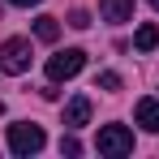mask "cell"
<instances>
[{
    "label": "cell",
    "instance_id": "obj_3",
    "mask_svg": "<svg viewBox=\"0 0 159 159\" xmlns=\"http://www.w3.org/2000/svg\"><path fill=\"white\" fill-rule=\"evenodd\" d=\"M82 65H86V52L82 48H65V52H56L48 60V78L52 82H69V78L82 73Z\"/></svg>",
    "mask_w": 159,
    "mask_h": 159
},
{
    "label": "cell",
    "instance_id": "obj_9",
    "mask_svg": "<svg viewBox=\"0 0 159 159\" xmlns=\"http://www.w3.org/2000/svg\"><path fill=\"white\" fill-rule=\"evenodd\" d=\"M34 34H39L43 43H56V34H60V22L43 13V17H34Z\"/></svg>",
    "mask_w": 159,
    "mask_h": 159
},
{
    "label": "cell",
    "instance_id": "obj_12",
    "mask_svg": "<svg viewBox=\"0 0 159 159\" xmlns=\"http://www.w3.org/2000/svg\"><path fill=\"white\" fill-rule=\"evenodd\" d=\"M99 86L103 90H120V73H99Z\"/></svg>",
    "mask_w": 159,
    "mask_h": 159
},
{
    "label": "cell",
    "instance_id": "obj_2",
    "mask_svg": "<svg viewBox=\"0 0 159 159\" xmlns=\"http://www.w3.org/2000/svg\"><path fill=\"white\" fill-rule=\"evenodd\" d=\"M95 151H99V155L120 159V155H129V151H133V133L125 129V125H103L99 138H95Z\"/></svg>",
    "mask_w": 159,
    "mask_h": 159
},
{
    "label": "cell",
    "instance_id": "obj_6",
    "mask_svg": "<svg viewBox=\"0 0 159 159\" xmlns=\"http://www.w3.org/2000/svg\"><path fill=\"white\" fill-rule=\"evenodd\" d=\"M99 17L103 22H129L133 17V0H99Z\"/></svg>",
    "mask_w": 159,
    "mask_h": 159
},
{
    "label": "cell",
    "instance_id": "obj_5",
    "mask_svg": "<svg viewBox=\"0 0 159 159\" xmlns=\"http://www.w3.org/2000/svg\"><path fill=\"white\" fill-rule=\"evenodd\" d=\"M133 116H138V125L146 133H159V99H138Z\"/></svg>",
    "mask_w": 159,
    "mask_h": 159
},
{
    "label": "cell",
    "instance_id": "obj_7",
    "mask_svg": "<svg viewBox=\"0 0 159 159\" xmlns=\"http://www.w3.org/2000/svg\"><path fill=\"white\" fill-rule=\"evenodd\" d=\"M86 120H90V99H86V95L69 99V107H65V125H69V129H82Z\"/></svg>",
    "mask_w": 159,
    "mask_h": 159
},
{
    "label": "cell",
    "instance_id": "obj_15",
    "mask_svg": "<svg viewBox=\"0 0 159 159\" xmlns=\"http://www.w3.org/2000/svg\"><path fill=\"white\" fill-rule=\"evenodd\" d=\"M0 116H4V103H0Z\"/></svg>",
    "mask_w": 159,
    "mask_h": 159
},
{
    "label": "cell",
    "instance_id": "obj_8",
    "mask_svg": "<svg viewBox=\"0 0 159 159\" xmlns=\"http://www.w3.org/2000/svg\"><path fill=\"white\" fill-rule=\"evenodd\" d=\"M133 48H138V52H155V48H159V26H151V22H146V26H138Z\"/></svg>",
    "mask_w": 159,
    "mask_h": 159
},
{
    "label": "cell",
    "instance_id": "obj_10",
    "mask_svg": "<svg viewBox=\"0 0 159 159\" xmlns=\"http://www.w3.org/2000/svg\"><path fill=\"white\" fill-rule=\"evenodd\" d=\"M69 26L86 30V26H90V13H86V9H73V13H69Z\"/></svg>",
    "mask_w": 159,
    "mask_h": 159
},
{
    "label": "cell",
    "instance_id": "obj_11",
    "mask_svg": "<svg viewBox=\"0 0 159 159\" xmlns=\"http://www.w3.org/2000/svg\"><path fill=\"white\" fill-rule=\"evenodd\" d=\"M60 155H82V142L78 138H60Z\"/></svg>",
    "mask_w": 159,
    "mask_h": 159
},
{
    "label": "cell",
    "instance_id": "obj_1",
    "mask_svg": "<svg viewBox=\"0 0 159 159\" xmlns=\"http://www.w3.org/2000/svg\"><path fill=\"white\" fill-rule=\"evenodd\" d=\"M43 142H48V138H43V129H39V125H30V120H17V125H9V151H13V155H39V151H43Z\"/></svg>",
    "mask_w": 159,
    "mask_h": 159
},
{
    "label": "cell",
    "instance_id": "obj_4",
    "mask_svg": "<svg viewBox=\"0 0 159 159\" xmlns=\"http://www.w3.org/2000/svg\"><path fill=\"white\" fill-rule=\"evenodd\" d=\"M30 69V43L26 39H4L0 43V73H26Z\"/></svg>",
    "mask_w": 159,
    "mask_h": 159
},
{
    "label": "cell",
    "instance_id": "obj_13",
    "mask_svg": "<svg viewBox=\"0 0 159 159\" xmlns=\"http://www.w3.org/2000/svg\"><path fill=\"white\" fill-rule=\"evenodd\" d=\"M9 4H17V9H30V4H39V0H9Z\"/></svg>",
    "mask_w": 159,
    "mask_h": 159
},
{
    "label": "cell",
    "instance_id": "obj_14",
    "mask_svg": "<svg viewBox=\"0 0 159 159\" xmlns=\"http://www.w3.org/2000/svg\"><path fill=\"white\" fill-rule=\"evenodd\" d=\"M146 4H151V9H159V0H146Z\"/></svg>",
    "mask_w": 159,
    "mask_h": 159
}]
</instances>
